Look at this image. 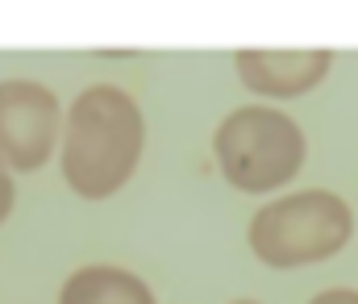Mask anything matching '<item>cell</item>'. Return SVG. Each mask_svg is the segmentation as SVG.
Returning a JSON list of instances; mask_svg holds the SVG:
<instances>
[{
	"mask_svg": "<svg viewBox=\"0 0 358 304\" xmlns=\"http://www.w3.org/2000/svg\"><path fill=\"white\" fill-rule=\"evenodd\" d=\"M329 50H238L234 67L246 88L263 96H304L329 75Z\"/></svg>",
	"mask_w": 358,
	"mask_h": 304,
	"instance_id": "5b68a950",
	"label": "cell"
},
{
	"mask_svg": "<svg viewBox=\"0 0 358 304\" xmlns=\"http://www.w3.org/2000/svg\"><path fill=\"white\" fill-rule=\"evenodd\" d=\"M59 142V96L34 80L0 84V171H34Z\"/></svg>",
	"mask_w": 358,
	"mask_h": 304,
	"instance_id": "277c9868",
	"label": "cell"
},
{
	"mask_svg": "<svg viewBox=\"0 0 358 304\" xmlns=\"http://www.w3.org/2000/svg\"><path fill=\"white\" fill-rule=\"evenodd\" d=\"M13 196H17L13 192V180H8V171H0V221L13 212Z\"/></svg>",
	"mask_w": 358,
	"mask_h": 304,
	"instance_id": "ba28073f",
	"label": "cell"
},
{
	"mask_svg": "<svg viewBox=\"0 0 358 304\" xmlns=\"http://www.w3.org/2000/svg\"><path fill=\"white\" fill-rule=\"evenodd\" d=\"M146 142L142 113L129 92L96 84L80 92L63 129V180L84 201H104L125 188Z\"/></svg>",
	"mask_w": 358,
	"mask_h": 304,
	"instance_id": "6da1fadb",
	"label": "cell"
},
{
	"mask_svg": "<svg viewBox=\"0 0 358 304\" xmlns=\"http://www.w3.org/2000/svg\"><path fill=\"white\" fill-rule=\"evenodd\" d=\"M355 233V212L338 192H296L267 204L250 221V250L267 267H308L334 259Z\"/></svg>",
	"mask_w": 358,
	"mask_h": 304,
	"instance_id": "7a4b0ae2",
	"label": "cell"
},
{
	"mask_svg": "<svg viewBox=\"0 0 358 304\" xmlns=\"http://www.w3.org/2000/svg\"><path fill=\"white\" fill-rule=\"evenodd\" d=\"M59 304H155V292L134 271L96 263V267H80L63 284Z\"/></svg>",
	"mask_w": 358,
	"mask_h": 304,
	"instance_id": "8992f818",
	"label": "cell"
},
{
	"mask_svg": "<svg viewBox=\"0 0 358 304\" xmlns=\"http://www.w3.org/2000/svg\"><path fill=\"white\" fill-rule=\"evenodd\" d=\"M221 175L238 192H271L287 184L304 163V133L279 108H234L213 138Z\"/></svg>",
	"mask_w": 358,
	"mask_h": 304,
	"instance_id": "3957f363",
	"label": "cell"
},
{
	"mask_svg": "<svg viewBox=\"0 0 358 304\" xmlns=\"http://www.w3.org/2000/svg\"><path fill=\"white\" fill-rule=\"evenodd\" d=\"M313 304H358V292H350V288H329V292L313 296Z\"/></svg>",
	"mask_w": 358,
	"mask_h": 304,
	"instance_id": "52a82bcc",
	"label": "cell"
},
{
	"mask_svg": "<svg viewBox=\"0 0 358 304\" xmlns=\"http://www.w3.org/2000/svg\"><path fill=\"white\" fill-rule=\"evenodd\" d=\"M234 304H259V301H234Z\"/></svg>",
	"mask_w": 358,
	"mask_h": 304,
	"instance_id": "9c48e42d",
	"label": "cell"
}]
</instances>
